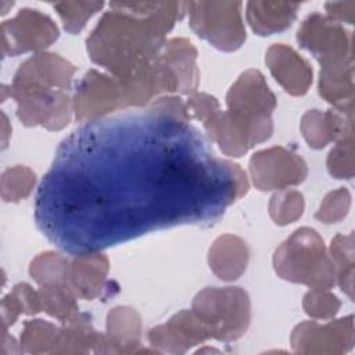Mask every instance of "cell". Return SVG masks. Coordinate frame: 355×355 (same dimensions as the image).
<instances>
[{
    "mask_svg": "<svg viewBox=\"0 0 355 355\" xmlns=\"http://www.w3.org/2000/svg\"><path fill=\"white\" fill-rule=\"evenodd\" d=\"M3 7H1V15H4V14H7V7H12L14 6V1H1L0 3Z\"/></svg>",
    "mask_w": 355,
    "mask_h": 355,
    "instance_id": "60d3db41",
    "label": "cell"
},
{
    "mask_svg": "<svg viewBox=\"0 0 355 355\" xmlns=\"http://www.w3.org/2000/svg\"><path fill=\"white\" fill-rule=\"evenodd\" d=\"M105 333H98L86 313L76 312L62 322L60 341L54 354H104Z\"/></svg>",
    "mask_w": 355,
    "mask_h": 355,
    "instance_id": "603a6c76",
    "label": "cell"
},
{
    "mask_svg": "<svg viewBox=\"0 0 355 355\" xmlns=\"http://www.w3.org/2000/svg\"><path fill=\"white\" fill-rule=\"evenodd\" d=\"M76 67L51 51H39L26 58L14 73L10 85L1 86V101L15 93L26 90H65L72 89Z\"/></svg>",
    "mask_w": 355,
    "mask_h": 355,
    "instance_id": "52a82bcc",
    "label": "cell"
},
{
    "mask_svg": "<svg viewBox=\"0 0 355 355\" xmlns=\"http://www.w3.org/2000/svg\"><path fill=\"white\" fill-rule=\"evenodd\" d=\"M276 105V96L258 69L241 72L226 93V110L255 122L272 121Z\"/></svg>",
    "mask_w": 355,
    "mask_h": 355,
    "instance_id": "5bb4252c",
    "label": "cell"
},
{
    "mask_svg": "<svg viewBox=\"0 0 355 355\" xmlns=\"http://www.w3.org/2000/svg\"><path fill=\"white\" fill-rule=\"evenodd\" d=\"M116 78L122 89L123 111L128 108H144L159 96L178 93V80L159 55L150 64Z\"/></svg>",
    "mask_w": 355,
    "mask_h": 355,
    "instance_id": "9a60e30c",
    "label": "cell"
},
{
    "mask_svg": "<svg viewBox=\"0 0 355 355\" xmlns=\"http://www.w3.org/2000/svg\"><path fill=\"white\" fill-rule=\"evenodd\" d=\"M11 293L15 297L22 315L32 316V315H37L39 312L43 311L39 290H35L31 284H28L25 282L17 283L11 288Z\"/></svg>",
    "mask_w": 355,
    "mask_h": 355,
    "instance_id": "e575fe53",
    "label": "cell"
},
{
    "mask_svg": "<svg viewBox=\"0 0 355 355\" xmlns=\"http://www.w3.org/2000/svg\"><path fill=\"white\" fill-rule=\"evenodd\" d=\"M265 64L275 80L291 96L308 93L313 72L309 62L291 46L275 43L265 53Z\"/></svg>",
    "mask_w": 355,
    "mask_h": 355,
    "instance_id": "e0dca14e",
    "label": "cell"
},
{
    "mask_svg": "<svg viewBox=\"0 0 355 355\" xmlns=\"http://www.w3.org/2000/svg\"><path fill=\"white\" fill-rule=\"evenodd\" d=\"M302 308L311 319L330 320L338 313L341 301L330 288H311L304 294Z\"/></svg>",
    "mask_w": 355,
    "mask_h": 355,
    "instance_id": "d6a6232c",
    "label": "cell"
},
{
    "mask_svg": "<svg viewBox=\"0 0 355 355\" xmlns=\"http://www.w3.org/2000/svg\"><path fill=\"white\" fill-rule=\"evenodd\" d=\"M326 17L338 24H354L355 19V1H327L324 4Z\"/></svg>",
    "mask_w": 355,
    "mask_h": 355,
    "instance_id": "8d00e7d4",
    "label": "cell"
},
{
    "mask_svg": "<svg viewBox=\"0 0 355 355\" xmlns=\"http://www.w3.org/2000/svg\"><path fill=\"white\" fill-rule=\"evenodd\" d=\"M354 316L330 319L327 323L305 320L298 323L291 334L290 344L295 354L338 355L354 347Z\"/></svg>",
    "mask_w": 355,
    "mask_h": 355,
    "instance_id": "4fadbf2b",
    "label": "cell"
},
{
    "mask_svg": "<svg viewBox=\"0 0 355 355\" xmlns=\"http://www.w3.org/2000/svg\"><path fill=\"white\" fill-rule=\"evenodd\" d=\"M69 259L55 251L37 254L29 263V275L39 284L67 283Z\"/></svg>",
    "mask_w": 355,
    "mask_h": 355,
    "instance_id": "83f0119b",
    "label": "cell"
},
{
    "mask_svg": "<svg viewBox=\"0 0 355 355\" xmlns=\"http://www.w3.org/2000/svg\"><path fill=\"white\" fill-rule=\"evenodd\" d=\"M300 7V3L254 0L245 4V19L257 35L269 36L290 28Z\"/></svg>",
    "mask_w": 355,
    "mask_h": 355,
    "instance_id": "cb8c5ba5",
    "label": "cell"
},
{
    "mask_svg": "<svg viewBox=\"0 0 355 355\" xmlns=\"http://www.w3.org/2000/svg\"><path fill=\"white\" fill-rule=\"evenodd\" d=\"M186 105L191 118L201 122L220 108L216 97L208 93H200V92L190 94L186 100Z\"/></svg>",
    "mask_w": 355,
    "mask_h": 355,
    "instance_id": "d590c367",
    "label": "cell"
},
{
    "mask_svg": "<svg viewBox=\"0 0 355 355\" xmlns=\"http://www.w3.org/2000/svg\"><path fill=\"white\" fill-rule=\"evenodd\" d=\"M351 208V193L347 187H338L324 196L315 218L324 223L331 225L343 220Z\"/></svg>",
    "mask_w": 355,
    "mask_h": 355,
    "instance_id": "836d02e7",
    "label": "cell"
},
{
    "mask_svg": "<svg viewBox=\"0 0 355 355\" xmlns=\"http://www.w3.org/2000/svg\"><path fill=\"white\" fill-rule=\"evenodd\" d=\"M326 166L329 173L336 179H352L355 173V147L354 135L336 141L329 151Z\"/></svg>",
    "mask_w": 355,
    "mask_h": 355,
    "instance_id": "1f68e13d",
    "label": "cell"
},
{
    "mask_svg": "<svg viewBox=\"0 0 355 355\" xmlns=\"http://www.w3.org/2000/svg\"><path fill=\"white\" fill-rule=\"evenodd\" d=\"M301 133L311 148H324L331 141H338L354 135V110L318 108L308 110L301 118Z\"/></svg>",
    "mask_w": 355,
    "mask_h": 355,
    "instance_id": "ac0fdd59",
    "label": "cell"
},
{
    "mask_svg": "<svg viewBox=\"0 0 355 355\" xmlns=\"http://www.w3.org/2000/svg\"><path fill=\"white\" fill-rule=\"evenodd\" d=\"M67 32L79 33L87 21L104 7V1H58L53 4Z\"/></svg>",
    "mask_w": 355,
    "mask_h": 355,
    "instance_id": "4dcf8cb0",
    "label": "cell"
},
{
    "mask_svg": "<svg viewBox=\"0 0 355 355\" xmlns=\"http://www.w3.org/2000/svg\"><path fill=\"white\" fill-rule=\"evenodd\" d=\"M197 352H219V349H215V348H202V349H198Z\"/></svg>",
    "mask_w": 355,
    "mask_h": 355,
    "instance_id": "b9f144b4",
    "label": "cell"
},
{
    "mask_svg": "<svg viewBox=\"0 0 355 355\" xmlns=\"http://www.w3.org/2000/svg\"><path fill=\"white\" fill-rule=\"evenodd\" d=\"M11 123L8 121V116L6 115L4 111H1V144H3V150L8 146V140L11 137Z\"/></svg>",
    "mask_w": 355,
    "mask_h": 355,
    "instance_id": "ab89813d",
    "label": "cell"
},
{
    "mask_svg": "<svg viewBox=\"0 0 355 355\" xmlns=\"http://www.w3.org/2000/svg\"><path fill=\"white\" fill-rule=\"evenodd\" d=\"M36 184V173L25 165H14L3 171L0 193L4 202H18L26 198Z\"/></svg>",
    "mask_w": 355,
    "mask_h": 355,
    "instance_id": "f546056e",
    "label": "cell"
},
{
    "mask_svg": "<svg viewBox=\"0 0 355 355\" xmlns=\"http://www.w3.org/2000/svg\"><path fill=\"white\" fill-rule=\"evenodd\" d=\"M327 250L336 268V284H338L341 291L352 301L355 268L354 233L336 234L331 239Z\"/></svg>",
    "mask_w": 355,
    "mask_h": 355,
    "instance_id": "d4e9b609",
    "label": "cell"
},
{
    "mask_svg": "<svg viewBox=\"0 0 355 355\" xmlns=\"http://www.w3.org/2000/svg\"><path fill=\"white\" fill-rule=\"evenodd\" d=\"M0 311H1V331H7L8 327L18 320L19 315H22L19 305L11 291L3 297Z\"/></svg>",
    "mask_w": 355,
    "mask_h": 355,
    "instance_id": "74e56055",
    "label": "cell"
},
{
    "mask_svg": "<svg viewBox=\"0 0 355 355\" xmlns=\"http://www.w3.org/2000/svg\"><path fill=\"white\" fill-rule=\"evenodd\" d=\"M250 250L247 243L236 234H222L208 250V265L212 273L223 282L237 280L247 269Z\"/></svg>",
    "mask_w": 355,
    "mask_h": 355,
    "instance_id": "7402d4cb",
    "label": "cell"
},
{
    "mask_svg": "<svg viewBox=\"0 0 355 355\" xmlns=\"http://www.w3.org/2000/svg\"><path fill=\"white\" fill-rule=\"evenodd\" d=\"M250 189L190 121L148 104L83 122L39 183L35 222L61 251H103L182 225L216 223Z\"/></svg>",
    "mask_w": 355,
    "mask_h": 355,
    "instance_id": "6da1fadb",
    "label": "cell"
},
{
    "mask_svg": "<svg viewBox=\"0 0 355 355\" xmlns=\"http://www.w3.org/2000/svg\"><path fill=\"white\" fill-rule=\"evenodd\" d=\"M39 294L43 311L60 322H64L79 312L78 298L67 283L43 284L39 288Z\"/></svg>",
    "mask_w": 355,
    "mask_h": 355,
    "instance_id": "4316f807",
    "label": "cell"
},
{
    "mask_svg": "<svg viewBox=\"0 0 355 355\" xmlns=\"http://www.w3.org/2000/svg\"><path fill=\"white\" fill-rule=\"evenodd\" d=\"M202 126L211 143L233 158L244 155L273 133V122H252L220 108L202 121Z\"/></svg>",
    "mask_w": 355,
    "mask_h": 355,
    "instance_id": "9c48e42d",
    "label": "cell"
},
{
    "mask_svg": "<svg viewBox=\"0 0 355 355\" xmlns=\"http://www.w3.org/2000/svg\"><path fill=\"white\" fill-rule=\"evenodd\" d=\"M0 33L3 57L46 51L60 36L58 26L49 15L28 7L3 21Z\"/></svg>",
    "mask_w": 355,
    "mask_h": 355,
    "instance_id": "ba28073f",
    "label": "cell"
},
{
    "mask_svg": "<svg viewBox=\"0 0 355 355\" xmlns=\"http://www.w3.org/2000/svg\"><path fill=\"white\" fill-rule=\"evenodd\" d=\"M24 352L21 343L8 334V331H1V341H0V355H17Z\"/></svg>",
    "mask_w": 355,
    "mask_h": 355,
    "instance_id": "f35d334b",
    "label": "cell"
},
{
    "mask_svg": "<svg viewBox=\"0 0 355 355\" xmlns=\"http://www.w3.org/2000/svg\"><path fill=\"white\" fill-rule=\"evenodd\" d=\"M110 272V261L103 251L73 255L69 259L67 284L78 300L92 301L101 295Z\"/></svg>",
    "mask_w": 355,
    "mask_h": 355,
    "instance_id": "d6986e66",
    "label": "cell"
},
{
    "mask_svg": "<svg viewBox=\"0 0 355 355\" xmlns=\"http://www.w3.org/2000/svg\"><path fill=\"white\" fill-rule=\"evenodd\" d=\"M141 333V318L135 308L118 305L108 311L105 319V334L111 341L110 354L157 352L155 349L140 348Z\"/></svg>",
    "mask_w": 355,
    "mask_h": 355,
    "instance_id": "ffe728a7",
    "label": "cell"
},
{
    "mask_svg": "<svg viewBox=\"0 0 355 355\" xmlns=\"http://www.w3.org/2000/svg\"><path fill=\"white\" fill-rule=\"evenodd\" d=\"M241 7V1H187L189 25L218 50L234 51L247 37Z\"/></svg>",
    "mask_w": 355,
    "mask_h": 355,
    "instance_id": "8992f818",
    "label": "cell"
},
{
    "mask_svg": "<svg viewBox=\"0 0 355 355\" xmlns=\"http://www.w3.org/2000/svg\"><path fill=\"white\" fill-rule=\"evenodd\" d=\"M11 98L17 103L18 119L28 128L62 130L73 115L72 97L65 90H26L12 94Z\"/></svg>",
    "mask_w": 355,
    "mask_h": 355,
    "instance_id": "7c38bea8",
    "label": "cell"
},
{
    "mask_svg": "<svg viewBox=\"0 0 355 355\" xmlns=\"http://www.w3.org/2000/svg\"><path fill=\"white\" fill-rule=\"evenodd\" d=\"M72 104L75 119L82 123L123 111L119 79L97 69L86 71L75 85Z\"/></svg>",
    "mask_w": 355,
    "mask_h": 355,
    "instance_id": "30bf717a",
    "label": "cell"
},
{
    "mask_svg": "<svg viewBox=\"0 0 355 355\" xmlns=\"http://www.w3.org/2000/svg\"><path fill=\"white\" fill-rule=\"evenodd\" d=\"M90 35V60L123 76L158 58L166 35L187 12V1H111Z\"/></svg>",
    "mask_w": 355,
    "mask_h": 355,
    "instance_id": "7a4b0ae2",
    "label": "cell"
},
{
    "mask_svg": "<svg viewBox=\"0 0 355 355\" xmlns=\"http://www.w3.org/2000/svg\"><path fill=\"white\" fill-rule=\"evenodd\" d=\"M276 275L309 288L336 286V268L322 236L312 227L295 229L273 252Z\"/></svg>",
    "mask_w": 355,
    "mask_h": 355,
    "instance_id": "3957f363",
    "label": "cell"
},
{
    "mask_svg": "<svg viewBox=\"0 0 355 355\" xmlns=\"http://www.w3.org/2000/svg\"><path fill=\"white\" fill-rule=\"evenodd\" d=\"M254 186L259 191H270L297 186L308 176V165L297 153L273 146L254 153L248 162Z\"/></svg>",
    "mask_w": 355,
    "mask_h": 355,
    "instance_id": "8fae6325",
    "label": "cell"
},
{
    "mask_svg": "<svg viewBox=\"0 0 355 355\" xmlns=\"http://www.w3.org/2000/svg\"><path fill=\"white\" fill-rule=\"evenodd\" d=\"M207 327L211 340H239L251 322V301L241 287H205L198 291L190 308Z\"/></svg>",
    "mask_w": 355,
    "mask_h": 355,
    "instance_id": "277c9868",
    "label": "cell"
},
{
    "mask_svg": "<svg viewBox=\"0 0 355 355\" xmlns=\"http://www.w3.org/2000/svg\"><path fill=\"white\" fill-rule=\"evenodd\" d=\"M60 341V327L43 319L26 320L19 337L24 352L54 354Z\"/></svg>",
    "mask_w": 355,
    "mask_h": 355,
    "instance_id": "484cf974",
    "label": "cell"
},
{
    "mask_svg": "<svg viewBox=\"0 0 355 355\" xmlns=\"http://www.w3.org/2000/svg\"><path fill=\"white\" fill-rule=\"evenodd\" d=\"M305 209V201L301 191L294 189L276 190L268 204L270 219L277 226H286L298 220Z\"/></svg>",
    "mask_w": 355,
    "mask_h": 355,
    "instance_id": "f1b7e54d",
    "label": "cell"
},
{
    "mask_svg": "<svg viewBox=\"0 0 355 355\" xmlns=\"http://www.w3.org/2000/svg\"><path fill=\"white\" fill-rule=\"evenodd\" d=\"M197 55V49L189 39H166L159 53V58L173 72L178 80V94L190 96L197 92L200 85Z\"/></svg>",
    "mask_w": 355,
    "mask_h": 355,
    "instance_id": "44dd1931",
    "label": "cell"
},
{
    "mask_svg": "<svg viewBox=\"0 0 355 355\" xmlns=\"http://www.w3.org/2000/svg\"><path fill=\"white\" fill-rule=\"evenodd\" d=\"M297 42L318 60L320 71L354 67L352 32L320 12H312L301 22Z\"/></svg>",
    "mask_w": 355,
    "mask_h": 355,
    "instance_id": "5b68a950",
    "label": "cell"
},
{
    "mask_svg": "<svg viewBox=\"0 0 355 355\" xmlns=\"http://www.w3.org/2000/svg\"><path fill=\"white\" fill-rule=\"evenodd\" d=\"M148 344L157 352L184 354L190 348L211 340L204 323L191 309H182L147 333Z\"/></svg>",
    "mask_w": 355,
    "mask_h": 355,
    "instance_id": "2e32d148",
    "label": "cell"
}]
</instances>
